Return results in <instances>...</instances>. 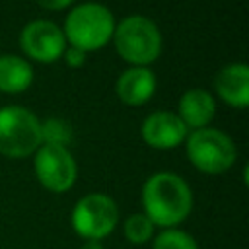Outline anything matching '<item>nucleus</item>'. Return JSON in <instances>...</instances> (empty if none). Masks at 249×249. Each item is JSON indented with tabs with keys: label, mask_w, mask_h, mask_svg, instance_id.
I'll return each mask as SVG.
<instances>
[{
	"label": "nucleus",
	"mask_w": 249,
	"mask_h": 249,
	"mask_svg": "<svg viewBox=\"0 0 249 249\" xmlns=\"http://www.w3.org/2000/svg\"><path fill=\"white\" fill-rule=\"evenodd\" d=\"M152 249H198V247L193 235H189L187 231L169 228L154 239Z\"/></svg>",
	"instance_id": "nucleus-16"
},
{
	"label": "nucleus",
	"mask_w": 249,
	"mask_h": 249,
	"mask_svg": "<svg viewBox=\"0 0 249 249\" xmlns=\"http://www.w3.org/2000/svg\"><path fill=\"white\" fill-rule=\"evenodd\" d=\"M86 54H88V53H84L82 49H76V47H66L64 53H62L64 62H66L70 68H80V66H84Z\"/></svg>",
	"instance_id": "nucleus-17"
},
{
	"label": "nucleus",
	"mask_w": 249,
	"mask_h": 249,
	"mask_svg": "<svg viewBox=\"0 0 249 249\" xmlns=\"http://www.w3.org/2000/svg\"><path fill=\"white\" fill-rule=\"evenodd\" d=\"M154 235V224L146 214H130L124 222V237L132 243V245H142L146 241H150Z\"/></svg>",
	"instance_id": "nucleus-15"
},
{
	"label": "nucleus",
	"mask_w": 249,
	"mask_h": 249,
	"mask_svg": "<svg viewBox=\"0 0 249 249\" xmlns=\"http://www.w3.org/2000/svg\"><path fill=\"white\" fill-rule=\"evenodd\" d=\"M35 2L47 10H62V8L70 6L74 0H35Z\"/></svg>",
	"instance_id": "nucleus-18"
},
{
	"label": "nucleus",
	"mask_w": 249,
	"mask_h": 249,
	"mask_svg": "<svg viewBox=\"0 0 249 249\" xmlns=\"http://www.w3.org/2000/svg\"><path fill=\"white\" fill-rule=\"evenodd\" d=\"M144 214L154 226L173 228L181 224L193 208V195L189 185L175 173L160 171L148 177L142 187Z\"/></svg>",
	"instance_id": "nucleus-1"
},
{
	"label": "nucleus",
	"mask_w": 249,
	"mask_h": 249,
	"mask_svg": "<svg viewBox=\"0 0 249 249\" xmlns=\"http://www.w3.org/2000/svg\"><path fill=\"white\" fill-rule=\"evenodd\" d=\"M216 93L231 107L243 109L249 103V66L243 62H231L224 66L214 78Z\"/></svg>",
	"instance_id": "nucleus-10"
},
{
	"label": "nucleus",
	"mask_w": 249,
	"mask_h": 249,
	"mask_svg": "<svg viewBox=\"0 0 249 249\" xmlns=\"http://www.w3.org/2000/svg\"><path fill=\"white\" fill-rule=\"evenodd\" d=\"M187 158L202 173H224L237 158L233 140L218 128H198L187 138Z\"/></svg>",
	"instance_id": "nucleus-5"
},
{
	"label": "nucleus",
	"mask_w": 249,
	"mask_h": 249,
	"mask_svg": "<svg viewBox=\"0 0 249 249\" xmlns=\"http://www.w3.org/2000/svg\"><path fill=\"white\" fill-rule=\"evenodd\" d=\"M82 249H103V243L99 239H86Z\"/></svg>",
	"instance_id": "nucleus-19"
},
{
	"label": "nucleus",
	"mask_w": 249,
	"mask_h": 249,
	"mask_svg": "<svg viewBox=\"0 0 249 249\" xmlns=\"http://www.w3.org/2000/svg\"><path fill=\"white\" fill-rule=\"evenodd\" d=\"M72 140V126L58 117H49L41 123V144L68 148Z\"/></svg>",
	"instance_id": "nucleus-14"
},
{
	"label": "nucleus",
	"mask_w": 249,
	"mask_h": 249,
	"mask_svg": "<svg viewBox=\"0 0 249 249\" xmlns=\"http://www.w3.org/2000/svg\"><path fill=\"white\" fill-rule=\"evenodd\" d=\"M156 91V74L148 66H130L117 80V95L124 105H144Z\"/></svg>",
	"instance_id": "nucleus-11"
},
{
	"label": "nucleus",
	"mask_w": 249,
	"mask_h": 249,
	"mask_svg": "<svg viewBox=\"0 0 249 249\" xmlns=\"http://www.w3.org/2000/svg\"><path fill=\"white\" fill-rule=\"evenodd\" d=\"M19 45L31 60L54 62L62 56L66 49V39L56 23L49 19H35L21 29Z\"/></svg>",
	"instance_id": "nucleus-8"
},
{
	"label": "nucleus",
	"mask_w": 249,
	"mask_h": 249,
	"mask_svg": "<svg viewBox=\"0 0 249 249\" xmlns=\"http://www.w3.org/2000/svg\"><path fill=\"white\" fill-rule=\"evenodd\" d=\"M41 146V121L21 105L0 109V154L27 158Z\"/></svg>",
	"instance_id": "nucleus-4"
},
{
	"label": "nucleus",
	"mask_w": 249,
	"mask_h": 249,
	"mask_svg": "<svg viewBox=\"0 0 249 249\" xmlns=\"http://www.w3.org/2000/svg\"><path fill=\"white\" fill-rule=\"evenodd\" d=\"M35 175L39 183L53 193H64L68 191L76 181V161L68 148L62 146H51L41 144L35 150Z\"/></svg>",
	"instance_id": "nucleus-7"
},
{
	"label": "nucleus",
	"mask_w": 249,
	"mask_h": 249,
	"mask_svg": "<svg viewBox=\"0 0 249 249\" xmlns=\"http://www.w3.org/2000/svg\"><path fill=\"white\" fill-rule=\"evenodd\" d=\"M115 31V18L111 10L97 2H86L72 8L64 21V39L70 47L84 53L97 51L109 43Z\"/></svg>",
	"instance_id": "nucleus-2"
},
{
	"label": "nucleus",
	"mask_w": 249,
	"mask_h": 249,
	"mask_svg": "<svg viewBox=\"0 0 249 249\" xmlns=\"http://www.w3.org/2000/svg\"><path fill=\"white\" fill-rule=\"evenodd\" d=\"M113 43L119 56L132 66H148L161 53V33L146 16H128L113 31Z\"/></svg>",
	"instance_id": "nucleus-3"
},
{
	"label": "nucleus",
	"mask_w": 249,
	"mask_h": 249,
	"mask_svg": "<svg viewBox=\"0 0 249 249\" xmlns=\"http://www.w3.org/2000/svg\"><path fill=\"white\" fill-rule=\"evenodd\" d=\"M33 82L31 64L16 54L0 56V91L4 93H21Z\"/></svg>",
	"instance_id": "nucleus-13"
},
{
	"label": "nucleus",
	"mask_w": 249,
	"mask_h": 249,
	"mask_svg": "<svg viewBox=\"0 0 249 249\" xmlns=\"http://www.w3.org/2000/svg\"><path fill=\"white\" fill-rule=\"evenodd\" d=\"M142 138L156 150H169L187 138V126L171 111L150 113L142 123Z\"/></svg>",
	"instance_id": "nucleus-9"
},
{
	"label": "nucleus",
	"mask_w": 249,
	"mask_h": 249,
	"mask_svg": "<svg viewBox=\"0 0 249 249\" xmlns=\"http://www.w3.org/2000/svg\"><path fill=\"white\" fill-rule=\"evenodd\" d=\"M216 115V101L212 93L200 88L187 89L179 99V119L187 128H204Z\"/></svg>",
	"instance_id": "nucleus-12"
},
{
	"label": "nucleus",
	"mask_w": 249,
	"mask_h": 249,
	"mask_svg": "<svg viewBox=\"0 0 249 249\" xmlns=\"http://www.w3.org/2000/svg\"><path fill=\"white\" fill-rule=\"evenodd\" d=\"M72 228L84 239H103L119 222V208L115 200L103 193H89L82 196L72 210Z\"/></svg>",
	"instance_id": "nucleus-6"
}]
</instances>
